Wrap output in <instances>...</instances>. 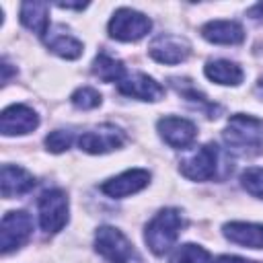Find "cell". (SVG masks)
I'll return each instance as SVG.
<instances>
[{"instance_id":"obj_16","label":"cell","mask_w":263,"mask_h":263,"mask_svg":"<svg viewBox=\"0 0 263 263\" xmlns=\"http://www.w3.org/2000/svg\"><path fill=\"white\" fill-rule=\"evenodd\" d=\"M224 236L247 249H263V224L253 222H228L222 228Z\"/></svg>"},{"instance_id":"obj_5","label":"cell","mask_w":263,"mask_h":263,"mask_svg":"<svg viewBox=\"0 0 263 263\" xmlns=\"http://www.w3.org/2000/svg\"><path fill=\"white\" fill-rule=\"evenodd\" d=\"M220 168V150L216 144H203L187 158L181 160L179 171L191 181H210L218 175Z\"/></svg>"},{"instance_id":"obj_26","label":"cell","mask_w":263,"mask_h":263,"mask_svg":"<svg viewBox=\"0 0 263 263\" xmlns=\"http://www.w3.org/2000/svg\"><path fill=\"white\" fill-rule=\"evenodd\" d=\"M249 16H253L255 21H263V2L251 6V8H249Z\"/></svg>"},{"instance_id":"obj_18","label":"cell","mask_w":263,"mask_h":263,"mask_svg":"<svg viewBox=\"0 0 263 263\" xmlns=\"http://www.w3.org/2000/svg\"><path fill=\"white\" fill-rule=\"evenodd\" d=\"M47 39H45V45L60 58H66V60H76L82 55V43L72 37L70 33H66L62 27H55L53 31H47Z\"/></svg>"},{"instance_id":"obj_11","label":"cell","mask_w":263,"mask_h":263,"mask_svg":"<svg viewBox=\"0 0 263 263\" xmlns=\"http://www.w3.org/2000/svg\"><path fill=\"white\" fill-rule=\"evenodd\" d=\"M150 183V173L144 171V168H129L109 181H105L101 185V191L109 197H115V199H121V197H127L132 193H138L142 191L146 185Z\"/></svg>"},{"instance_id":"obj_25","label":"cell","mask_w":263,"mask_h":263,"mask_svg":"<svg viewBox=\"0 0 263 263\" xmlns=\"http://www.w3.org/2000/svg\"><path fill=\"white\" fill-rule=\"evenodd\" d=\"M214 263H257V261H251V259H242V257H236V255H220Z\"/></svg>"},{"instance_id":"obj_8","label":"cell","mask_w":263,"mask_h":263,"mask_svg":"<svg viewBox=\"0 0 263 263\" xmlns=\"http://www.w3.org/2000/svg\"><path fill=\"white\" fill-rule=\"evenodd\" d=\"M123 142H125V134L111 123H103L99 127L86 129L78 138L80 150L88 152V154H107L111 150L121 148Z\"/></svg>"},{"instance_id":"obj_6","label":"cell","mask_w":263,"mask_h":263,"mask_svg":"<svg viewBox=\"0 0 263 263\" xmlns=\"http://www.w3.org/2000/svg\"><path fill=\"white\" fill-rule=\"evenodd\" d=\"M152 29V23L146 14L132 10V8H119L109 21V35L117 41H138Z\"/></svg>"},{"instance_id":"obj_14","label":"cell","mask_w":263,"mask_h":263,"mask_svg":"<svg viewBox=\"0 0 263 263\" xmlns=\"http://www.w3.org/2000/svg\"><path fill=\"white\" fill-rule=\"evenodd\" d=\"M201 37L218 45H238L245 41V29L236 21H210L201 27Z\"/></svg>"},{"instance_id":"obj_17","label":"cell","mask_w":263,"mask_h":263,"mask_svg":"<svg viewBox=\"0 0 263 263\" xmlns=\"http://www.w3.org/2000/svg\"><path fill=\"white\" fill-rule=\"evenodd\" d=\"M49 4L47 2H23L21 4V23L43 37L49 31Z\"/></svg>"},{"instance_id":"obj_22","label":"cell","mask_w":263,"mask_h":263,"mask_svg":"<svg viewBox=\"0 0 263 263\" xmlns=\"http://www.w3.org/2000/svg\"><path fill=\"white\" fill-rule=\"evenodd\" d=\"M70 101H72V105L76 109L88 111V109H95V107L101 105V92L95 90V88H90V86H80V88H76L72 92Z\"/></svg>"},{"instance_id":"obj_7","label":"cell","mask_w":263,"mask_h":263,"mask_svg":"<svg viewBox=\"0 0 263 263\" xmlns=\"http://www.w3.org/2000/svg\"><path fill=\"white\" fill-rule=\"evenodd\" d=\"M33 232V220L27 212H8L2 218L0 224V247L2 253L8 255L10 251H16L23 247Z\"/></svg>"},{"instance_id":"obj_15","label":"cell","mask_w":263,"mask_h":263,"mask_svg":"<svg viewBox=\"0 0 263 263\" xmlns=\"http://www.w3.org/2000/svg\"><path fill=\"white\" fill-rule=\"evenodd\" d=\"M0 187H2V197H18L29 193L35 187V179L31 173H27L21 166L14 164H4L0 173Z\"/></svg>"},{"instance_id":"obj_21","label":"cell","mask_w":263,"mask_h":263,"mask_svg":"<svg viewBox=\"0 0 263 263\" xmlns=\"http://www.w3.org/2000/svg\"><path fill=\"white\" fill-rule=\"evenodd\" d=\"M168 263H212V259L203 247L187 242V245H181L175 249Z\"/></svg>"},{"instance_id":"obj_27","label":"cell","mask_w":263,"mask_h":263,"mask_svg":"<svg viewBox=\"0 0 263 263\" xmlns=\"http://www.w3.org/2000/svg\"><path fill=\"white\" fill-rule=\"evenodd\" d=\"M257 92L261 95V99H263V78L259 80V84H257Z\"/></svg>"},{"instance_id":"obj_9","label":"cell","mask_w":263,"mask_h":263,"mask_svg":"<svg viewBox=\"0 0 263 263\" xmlns=\"http://www.w3.org/2000/svg\"><path fill=\"white\" fill-rule=\"evenodd\" d=\"M117 90L125 97L140 99V101H160L164 97V88L154 78H150L148 74H142V72L125 74L117 82Z\"/></svg>"},{"instance_id":"obj_3","label":"cell","mask_w":263,"mask_h":263,"mask_svg":"<svg viewBox=\"0 0 263 263\" xmlns=\"http://www.w3.org/2000/svg\"><path fill=\"white\" fill-rule=\"evenodd\" d=\"M95 249L107 263H142L127 236L113 226H101L97 230Z\"/></svg>"},{"instance_id":"obj_2","label":"cell","mask_w":263,"mask_h":263,"mask_svg":"<svg viewBox=\"0 0 263 263\" xmlns=\"http://www.w3.org/2000/svg\"><path fill=\"white\" fill-rule=\"evenodd\" d=\"M181 228H183L181 212L175 208H164L146 224L144 240L154 255H164L177 242Z\"/></svg>"},{"instance_id":"obj_23","label":"cell","mask_w":263,"mask_h":263,"mask_svg":"<svg viewBox=\"0 0 263 263\" xmlns=\"http://www.w3.org/2000/svg\"><path fill=\"white\" fill-rule=\"evenodd\" d=\"M240 183H242V187H245L251 195L263 199V168H261V166H251V168H247V171L240 175Z\"/></svg>"},{"instance_id":"obj_24","label":"cell","mask_w":263,"mask_h":263,"mask_svg":"<svg viewBox=\"0 0 263 263\" xmlns=\"http://www.w3.org/2000/svg\"><path fill=\"white\" fill-rule=\"evenodd\" d=\"M72 142H74V134L70 129H55L45 138V146L53 154H60V152L68 150L72 146Z\"/></svg>"},{"instance_id":"obj_1","label":"cell","mask_w":263,"mask_h":263,"mask_svg":"<svg viewBox=\"0 0 263 263\" xmlns=\"http://www.w3.org/2000/svg\"><path fill=\"white\" fill-rule=\"evenodd\" d=\"M224 142L242 154H257L263 150V119L236 113L228 119L224 129Z\"/></svg>"},{"instance_id":"obj_10","label":"cell","mask_w":263,"mask_h":263,"mask_svg":"<svg viewBox=\"0 0 263 263\" xmlns=\"http://www.w3.org/2000/svg\"><path fill=\"white\" fill-rule=\"evenodd\" d=\"M39 125L37 113L27 105H10L0 115V132L4 136H25Z\"/></svg>"},{"instance_id":"obj_12","label":"cell","mask_w":263,"mask_h":263,"mask_svg":"<svg viewBox=\"0 0 263 263\" xmlns=\"http://www.w3.org/2000/svg\"><path fill=\"white\" fill-rule=\"evenodd\" d=\"M156 127H158L160 138L173 148H187L195 142V136H197L195 125L183 117H173V115L162 117L158 119Z\"/></svg>"},{"instance_id":"obj_13","label":"cell","mask_w":263,"mask_h":263,"mask_svg":"<svg viewBox=\"0 0 263 263\" xmlns=\"http://www.w3.org/2000/svg\"><path fill=\"white\" fill-rule=\"evenodd\" d=\"M189 51V43L177 35H158L148 47L150 58L160 64H181L187 60Z\"/></svg>"},{"instance_id":"obj_20","label":"cell","mask_w":263,"mask_h":263,"mask_svg":"<svg viewBox=\"0 0 263 263\" xmlns=\"http://www.w3.org/2000/svg\"><path fill=\"white\" fill-rule=\"evenodd\" d=\"M92 74L103 82H119L125 76V68L113 55H109L107 51H101L92 62Z\"/></svg>"},{"instance_id":"obj_4","label":"cell","mask_w":263,"mask_h":263,"mask_svg":"<svg viewBox=\"0 0 263 263\" xmlns=\"http://www.w3.org/2000/svg\"><path fill=\"white\" fill-rule=\"evenodd\" d=\"M39 226L45 234L60 232L68 222V197L62 189H47L41 193L39 201Z\"/></svg>"},{"instance_id":"obj_19","label":"cell","mask_w":263,"mask_h":263,"mask_svg":"<svg viewBox=\"0 0 263 263\" xmlns=\"http://www.w3.org/2000/svg\"><path fill=\"white\" fill-rule=\"evenodd\" d=\"M205 76L218 84L226 86H236L242 82V70L238 64L228 62V60H212L205 64Z\"/></svg>"}]
</instances>
